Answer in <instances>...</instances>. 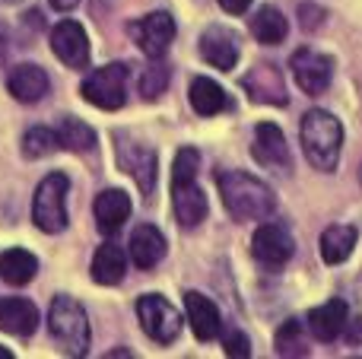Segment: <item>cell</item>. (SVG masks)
Here are the masks:
<instances>
[{"label":"cell","instance_id":"6da1fadb","mask_svg":"<svg viewBox=\"0 0 362 359\" xmlns=\"http://www.w3.org/2000/svg\"><path fill=\"white\" fill-rule=\"evenodd\" d=\"M216 188L219 197H223L226 213L235 223H257L267 220L276 210V194L267 182H261L257 175H248V172H219L216 175Z\"/></svg>","mask_w":362,"mask_h":359},{"label":"cell","instance_id":"7a4b0ae2","mask_svg":"<svg viewBox=\"0 0 362 359\" xmlns=\"http://www.w3.org/2000/svg\"><path fill=\"white\" fill-rule=\"evenodd\" d=\"M200 172V153L194 146H181L175 165H172V207H175L181 229H197L206 220V194L197 184Z\"/></svg>","mask_w":362,"mask_h":359},{"label":"cell","instance_id":"3957f363","mask_svg":"<svg viewBox=\"0 0 362 359\" xmlns=\"http://www.w3.org/2000/svg\"><path fill=\"white\" fill-rule=\"evenodd\" d=\"M299 140L312 169L318 172L337 169L340 150H344V124H340V118H334L325 108H312L299 121Z\"/></svg>","mask_w":362,"mask_h":359},{"label":"cell","instance_id":"277c9868","mask_svg":"<svg viewBox=\"0 0 362 359\" xmlns=\"http://www.w3.org/2000/svg\"><path fill=\"white\" fill-rule=\"evenodd\" d=\"M48 331H51V337L61 343L64 353H70V356H86L89 353L93 331H89L86 309H83L74 296H54L51 299Z\"/></svg>","mask_w":362,"mask_h":359},{"label":"cell","instance_id":"5b68a950","mask_svg":"<svg viewBox=\"0 0 362 359\" xmlns=\"http://www.w3.org/2000/svg\"><path fill=\"white\" fill-rule=\"evenodd\" d=\"M67 194H70V178L64 172H51L38 182L35 194H32V223L42 229L45 235H57L67 229Z\"/></svg>","mask_w":362,"mask_h":359},{"label":"cell","instance_id":"8992f818","mask_svg":"<svg viewBox=\"0 0 362 359\" xmlns=\"http://www.w3.org/2000/svg\"><path fill=\"white\" fill-rule=\"evenodd\" d=\"M127 80H131V67L115 61V64H105V67L93 70V73L83 80L80 93L89 105L102 108V112H118L127 102Z\"/></svg>","mask_w":362,"mask_h":359},{"label":"cell","instance_id":"52a82bcc","mask_svg":"<svg viewBox=\"0 0 362 359\" xmlns=\"http://www.w3.org/2000/svg\"><path fill=\"white\" fill-rule=\"evenodd\" d=\"M137 322L144 334L159 347H172L181 334V312L159 293H144L137 299Z\"/></svg>","mask_w":362,"mask_h":359},{"label":"cell","instance_id":"ba28073f","mask_svg":"<svg viewBox=\"0 0 362 359\" xmlns=\"http://www.w3.org/2000/svg\"><path fill=\"white\" fill-rule=\"evenodd\" d=\"M251 254L267 271L286 267L296 254V239L289 233V226H283V223H261L255 229V235H251Z\"/></svg>","mask_w":362,"mask_h":359},{"label":"cell","instance_id":"9c48e42d","mask_svg":"<svg viewBox=\"0 0 362 359\" xmlns=\"http://www.w3.org/2000/svg\"><path fill=\"white\" fill-rule=\"evenodd\" d=\"M127 32L137 42V48L153 61V57H163L169 51V45L175 42V19H172V13L156 10V13H146V16L134 19L127 25Z\"/></svg>","mask_w":362,"mask_h":359},{"label":"cell","instance_id":"30bf717a","mask_svg":"<svg viewBox=\"0 0 362 359\" xmlns=\"http://www.w3.org/2000/svg\"><path fill=\"white\" fill-rule=\"evenodd\" d=\"M115 153H118L121 172H127V175L137 182L140 194L153 197V191H156V150L146 143H137V140H124L118 134Z\"/></svg>","mask_w":362,"mask_h":359},{"label":"cell","instance_id":"8fae6325","mask_svg":"<svg viewBox=\"0 0 362 359\" xmlns=\"http://www.w3.org/2000/svg\"><path fill=\"white\" fill-rule=\"evenodd\" d=\"M289 70H293L296 83H299L302 93L308 95H321L327 93L334 80V61L327 54L315 48H299L293 57H289Z\"/></svg>","mask_w":362,"mask_h":359},{"label":"cell","instance_id":"7c38bea8","mask_svg":"<svg viewBox=\"0 0 362 359\" xmlns=\"http://www.w3.org/2000/svg\"><path fill=\"white\" fill-rule=\"evenodd\" d=\"M51 51L54 57L70 70H83L89 64V35L76 19H61V23L51 29Z\"/></svg>","mask_w":362,"mask_h":359},{"label":"cell","instance_id":"4fadbf2b","mask_svg":"<svg viewBox=\"0 0 362 359\" xmlns=\"http://www.w3.org/2000/svg\"><path fill=\"white\" fill-rule=\"evenodd\" d=\"M251 156L257 165L270 172H289L293 169V156H289V143L283 137V131L270 121L255 127V140H251Z\"/></svg>","mask_w":362,"mask_h":359},{"label":"cell","instance_id":"5bb4252c","mask_svg":"<svg viewBox=\"0 0 362 359\" xmlns=\"http://www.w3.org/2000/svg\"><path fill=\"white\" fill-rule=\"evenodd\" d=\"M185 318L191 324L194 337L200 343H210L223 334V315H219V305L213 299H206L204 293L187 290L185 293Z\"/></svg>","mask_w":362,"mask_h":359},{"label":"cell","instance_id":"9a60e30c","mask_svg":"<svg viewBox=\"0 0 362 359\" xmlns=\"http://www.w3.org/2000/svg\"><path fill=\"white\" fill-rule=\"evenodd\" d=\"M200 57L216 70H232L238 64V57H242L238 35L232 29H226V25H210L200 35Z\"/></svg>","mask_w":362,"mask_h":359},{"label":"cell","instance_id":"2e32d148","mask_svg":"<svg viewBox=\"0 0 362 359\" xmlns=\"http://www.w3.org/2000/svg\"><path fill=\"white\" fill-rule=\"evenodd\" d=\"M242 86L248 89L251 102H264V105H286V80L283 70L276 64H257L248 76L242 80Z\"/></svg>","mask_w":362,"mask_h":359},{"label":"cell","instance_id":"e0dca14e","mask_svg":"<svg viewBox=\"0 0 362 359\" xmlns=\"http://www.w3.org/2000/svg\"><path fill=\"white\" fill-rule=\"evenodd\" d=\"M346 324H350V312H346L344 299H327L325 305H315L305 318V328L312 331V337L321 343L337 341L346 331Z\"/></svg>","mask_w":362,"mask_h":359},{"label":"cell","instance_id":"ac0fdd59","mask_svg":"<svg viewBox=\"0 0 362 359\" xmlns=\"http://www.w3.org/2000/svg\"><path fill=\"white\" fill-rule=\"evenodd\" d=\"M93 213H95V226H99L102 235H115L134 213V204H131V194L121 188H108L95 197L93 204Z\"/></svg>","mask_w":362,"mask_h":359},{"label":"cell","instance_id":"d6986e66","mask_svg":"<svg viewBox=\"0 0 362 359\" xmlns=\"http://www.w3.org/2000/svg\"><path fill=\"white\" fill-rule=\"evenodd\" d=\"M6 89H10V95L16 102L35 105V102H42L45 95H48L51 80L38 64H16V67L6 73Z\"/></svg>","mask_w":362,"mask_h":359},{"label":"cell","instance_id":"ffe728a7","mask_svg":"<svg viewBox=\"0 0 362 359\" xmlns=\"http://www.w3.org/2000/svg\"><path fill=\"white\" fill-rule=\"evenodd\" d=\"M127 258L137 271H153L165 258V235L153 223H140L127 242Z\"/></svg>","mask_w":362,"mask_h":359},{"label":"cell","instance_id":"44dd1931","mask_svg":"<svg viewBox=\"0 0 362 359\" xmlns=\"http://www.w3.org/2000/svg\"><path fill=\"white\" fill-rule=\"evenodd\" d=\"M38 328V309L35 302L23 296H10L0 302V331L10 337H32Z\"/></svg>","mask_w":362,"mask_h":359},{"label":"cell","instance_id":"7402d4cb","mask_svg":"<svg viewBox=\"0 0 362 359\" xmlns=\"http://www.w3.org/2000/svg\"><path fill=\"white\" fill-rule=\"evenodd\" d=\"M187 99H191L194 112L204 114V118L219 114V112H229L232 108V99L226 95V89L219 86L216 80H210V76H194L191 89H187Z\"/></svg>","mask_w":362,"mask_h":359},{"label":"cell","instance_id":"603a6c76","mask_svg":"<svg viewBox=\"0 0 362 359\" xmlns=\"http://www.w3.org/2000/svg\"><path fill=\"white\" fill-rule=\"evenodd\" d=\"M89 271H93V280L99 286H118L127 273V252L121 245H115V242H105L93 254V267Z\"/></svg>","mask_w":362,"mask_h":359},{"label":"cell","instance_id":"cb8c5ba5","mask_svg":"<svg viewBox=\"0 0 362 359\" xmlns=\"http://www.w3.org/2000/svg\"><path fill=\"white\" fill-rule=\"evenodd\" d=\"M359 242V229L356 226H346V223H337V226H327L325 233H321V261L325 264H344L346 258L353 254V248H356Z\"/></svg>","mask_w":362,"mask_h":359},{"label":"cell","instance_id":"d4e9b609","mask_svg":"<svg viewBox=\"0 0 362 359\" xmlns=\"http://www.w3.org/2000/svg\"><path fill=\"white\" fill-rule=\"evenodd\" d=\"M38 273V258L25 248H6L0 254V280L10 286H25L32 283Z\"/></svg>","mask_w":362,"mask_h":359},{"label":"cell","instance_id":"484cf974","mask_svg":"<svg viewBox=\"0 0 362 359\" xmlns=\"http://www.w3.org/2000/svg\"><path fill=\"white\" fill-rule=\"evenodd\" d=\"M289 32V23L276 6H261V10L251 16V35L257 38L261 45H280Z\"/></svg>","mask_w":362,"mask_h":359},{"label":"cell","instance_id":"4316f807","mask_svg":"<svg viewBox=\"0 0 362 359\" xmlns=\"http://www.w3.org/2000/svg\"><path fill=\"white\" fill-rule=\"evenodd\" d=\"M54 134H57V143H61V150H70V153H89V150H95V131L89 124H83L80 118H70V114H64V118L57 121Z\"/></svg>","mask_w":362,"mask_h":359},{"label":"cell","instance_id":"83f0119b","mask_svg":"<svg viewBox=\"0 0 362 359\" xmlns=\"http://www.w3.org/2000/svg\"><path fill=\"white\" fill-rule=\"evenodd\" d=\"M276 353L280 356H308L305 322H299V318L283 322V328L276 331Z\"/></svg>","mask_w":362,"mask_h":359},{"label":"cell","instance_id":"f1b7e54d","mask_svg":"<svg viewBox=\"0 0 362 359\" xmlns=\"http://www.w3.org/2000/svg\"><path fill=\"white\" fill-rule=\"evenodd\" d=\"M54 150H61L54 127H29V131L23 134V156H25V159L51 156Z\"/></svg>","mask_w":362,"mask_h":359},{"label":"cell","instance_id":"f546056e","mask_svg":"<svg viewBox=\"0 0 362 359\" xmlns=\"http://www.w3.org/2000/svg\"><path fill=\"white\" fill-rule=\"evenodd\" d=\"M165 86H169V67L159 64V57H153V64H146L140 73V93H144V99H156L165 93Z\"/></svg>","mask_w":362,"mask_h":359},{"label":"cell","instance_id":"4dcf8cb0","mask_svg":"<svg viewBox=\"0 0 362 359\" xmlns=\"http://www.w3.org/2000/svg\"><path fill=\"white\" fill-rule=\"evenodd\" d=\"M223 350H226V356L248 359L251 356V341L238 328H232V331H226V334H223Z\"/></svg>","mask_w":362,"mask_h":359},{"label":"cell","instance_id":"1f68e13d","mask_svg":"<svg viewBox=\"0 0 362 359\" xmlns=\"http://www.w3.org/2000/svg\"><path fill=\"white\" fill-rule=\"evenodd\" d=\"M251 4H255V0H219V6H223L229 16H242V13H248Z\"/></svg>","mask_w":362,"mask_h":359},{"label":"cell","instance_id":"d6a6232c","mask_svg":"<svg viewBox=\"0 0 362 359\" xmlns=\"http://www.w3.org/2000/svg\"><path fill=\"white\" fill-rule=\"evenodd\" d=\"M51 6H54V10H61V13H67V10H74L76 4H80V0H48Z\"/></svg>","mask_w":362,"mask_h":359},{"label":"cell","instance_id":"836d02e7","mask_svg":"<svg viewBox=\"0 0 362 359\" xmlns=\"http://www.w3.org/2000/svg\"><path fill=\"white\" fill-rule=\"evenodd\" d=\"M4 57H6V32L0 29V64H4Z\"/></svg>","mask_w":362,"mask_h":359},{"label":"cell","instance_id":"e575fe53","mask_svg":"<svg viewBox=\"0 0 362 359\" xmlns=\"http://www.w3.org/2000/svg\"><path fill=\"white\" fill-rule=\"evenodd\" d=\"M0 359H13V353L6 347H0Z\"/></svg>","mask_w":362,"mask_h":359},{"label":"cell","instance_id":"d590c367","mask_svg":"<svg viewBox=\"0 0 362 359\" xmlns=\"http://www.w3.org/2000/svg\"><path fill=\"white\" fill-rule=\"evenodd\" d=\"M0 4H19V0H0Z\"/></svg>","mask_w":362,"mask_h":359}]
</instances>
